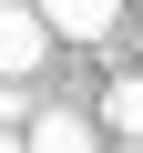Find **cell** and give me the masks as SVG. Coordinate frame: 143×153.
<instances>
[{"label":"cell","instance_id":"2","mask_svg":"<svg viewBox=\"0 0 143 153\" xmlns=\"http://www.w3.org/2000/svg\"><path fill=\"white\" fill-rule=\"evenodd\" d=\"M102 133H112V143H143V61L102 82Z\"/></svg>","mask_w":143,"mask_h":153},{"label":"cell","instance_id":"4","mask_svg":"<svg viewBox=\"0 0 143 153\" xmlns=\"http://www.w3.org/2000/svg\"><path fill=\"white\" fill-rule=\"evenodd\" d=\"M21 133H31V153H102V143H92V123H82V112H61V102H51V112H31Z\"/></svg>","mask_w":143,"mask_h":153},{"label":"cell","instance_id":"6","mask_svg":"<svg viewBox=\"0 0 143 153\" xmlns=\"http://www.w3.org/2000/svg\"><path fill=\"white\" fill-rule=\"evenodd\" d=\"M0 153H31V133H21V123H0Z\"/></svg>","mask_w":143,"mask_h":153},{"label":"cell","instance_id":"8","mask_svg":"<svg viewBox=\"0 0 143 153\" xmlns=\"http://www.w3.org/2000/svg\"><path fill=\"white\" fill-rule=\"evenodd\" d=\"M133 61H143V51H133Z\"/></svg>","mask_w":143,"mask_h":153},{"label":"cell","instance_id":"3","mask_svg":"<svg viewBox=\"0 0 143 153\" xmlns=\"http://www.w3.org/2000/svg\"><path fill=\"white\" fill-rule=\"evenodd\" d=\"M41 21H51L61 41H102V31L123 21V0H41Z\"/></svg>","mask_w":143,"mask_h":153},{"label":"cell","instance_id":"1","mask_svg":"<svg viewBox=\"0 0 143 153\" xmlns=\"http://www.w3.org/2000/svg\"><path fill=\"white\" fill-rule=\"evenodd\" d=\"M41 51H51V21H41V0H0V71H41Z\"/></svg>","mask_w":143,"mask_h":153},{"label":"cell","instance_id":"5","mask_svg":"<svg viewBox=\"0 0 143 153\" xmlns=\"http://www.w3.org/2000/svg\"><path fill=\"white\" fill-rule=\"evenodd\" d=\"M31 112H41V102L21 92V71H0V123H31Z\"/></svg>","mask_w":143,"mask_h":153},{"label":"cell","instance_id":"7","mask_svg":"<svg viewBox=\"0 0 143 153\" xmlns=\"http://www.w3.org/2000/svg\"><path fill=\"white\" fill-rule=\"evenodd\" d=\"M112 153H143V143H112Z\"/></svg>","mask_w":143,"mask_h":153}]
</instances>
